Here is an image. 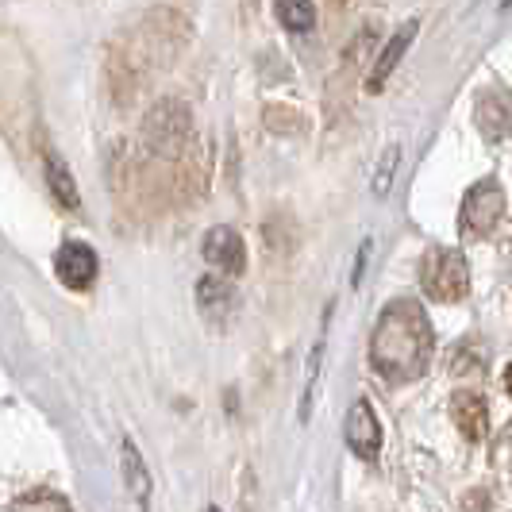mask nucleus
<instances>
[{"instance_id":"obj_6","label":"nucleus","mask_w":512,"mask_h":512,"mask_svg":"<svg viewBox=\"0 0 512 512\" xmlns=\"http://www.w3.org/2000/svg\"><path fill=\"white\" fill-rule=\"evenodd\" d=\"M343 436H347V447L359 455V459H378L382 455V424L374 409L366 401H355L347 409V424H343Z\"/></svg>"},{"instance_id":"obj_1","label":"nucleus","mask_w":512,"mask_h":512,"mask_svg":"<svg viewBox=\"0 0 512 512\" xmlns=\"http://www.w3.org/2000/svg\"><path fill=\"white\" fill-rule=\"evenodd\" d=\"M432 351H436V332L428 312L420 301H389L374 324V339H370V362L378 370V378L393 385L416 382L428 374L432 366Z\"/></svg>"},{"instance_id":"obj_2","label":"nucleus","mask_w":512,"mask_h":512,"mask_svg":"<svg viewBox=\"0 0 512 512\" xmlns=\"http://www.w3.org/2000/svg\"><path fill=\"white\" fill-rule=\"evenodd\" d=\"M420 278H424V289L432 301H443V305H455L470 293V266L459 251L451 247H432L424 255V266H420Z\"/></svg>"},{"instance_id":"obj_9","label":"nucleus","mask_w":512,"mask_h":512,"mask_svg":"<svg viewBox=\"0 0 512 512\" xmlns=\"http://www.w3.org/2000/svg\"><path fill=\"white\" fill-rule=\"evenodd\" d=\"M451 416H455V424L466 439H482L489 432V409L478 393H459L451 401Z\"/></svg>"},{"instance_id":"obj_10","label":"nucleus","mask_w":512,"mask_h":512,"mask_svg":"<svg viewBox=\"0 0 512 512\" xmlns=\"http://www.w3.org/2000/svg\"><path fill=\"white\" fill-rule=\"evenodd\" d=\"M197 297H201V312H205L208 320H216V324H224L228 312L235 308V297H231L228 282H220V278H201Z\"/></svg>"},{"instance_id":"obj_13","label":"nucleus","mask_w":512,"mask_h":512,"mask_svg":"<svg viewBox=\"0 0 512 512\" xmlns=\"http://www.w3.org/2000/svg\"><path fill=\"white\" fill-rule=\"evenodd\" d=\"M124 482H128L135 501H147V493H151V478H147V466H143V459H139V451H135V443H131V439H124Z\"/></svg>"},{"instance_id":"obj_15","label":"nucleus","mask_w":512,"mask_h":512,"mask_svg":"<svg viewBox=\"0 0 512 512\" xmlns=\"http://www.w3.org/2000/svg\"><path fill=\"white\" fill-rule=\"evenodd\" d=\"M16 509H70V501L58 493H31V497L16 501Z\"/></svg>"},{"instance_id":"obj_7","label":"nucleus","mask_w":512,"mask_h":512,"mask_svg":"<svg viewBox=\"0 0 512 512\" xmlns=\"http://www.w3.org/2000/svg\"><path fill=\"white\" fill-rule=\"evenodd\" d=\"M478 128L486 135L489 143H501L512 131V93L493 85L478 97Z\"/></svg>"},{"instance_id":"obj_8","label":"nucleus","mask_w":512,"mask_h":512,"mask_svg":"<svg viewBox=\"0 0 512 512\" xmlns=\"http://www.w3.org/2000/svg\"><path fill=\"white\" fill-rule=\"evenodd\" d=\"M416 31H420V20H405V24H401V31H397V35L389 39V47H385V51L378 54L374 70H370V77H366V89H370V93H382V89H385V81H389V74L397 70L401 54H405L412 47Z\"/></svg>"},{"instance_id":"obj_11","label":"nucleus","mask_w":512,"mask_h":512,"mask_svg":"<svg viewBox=\"0 0 512 512\" xmlns=\"http://www.w3.org/2000/svg\"><path fill=\"white\" fill-rule=\"evenodd\" d=\"M47 185H51V193L58 197V205L66 208V212H77V208H81V197H77L74 178H70L66 162H62L54 151H47Z\"/></svg>"},{"instance_id":"obj_3","label":"nucleus","mask_w":512,"mask_h":512,"mask_svg":"<svg viewBox=\"0 0 512 512\" xmlns=\"http://www.w3.org/2000/svg\"><path fill=\"white\" fill-rule=\"evenodd\" d=\"M505 216V193L493 178H482L478 185H470L466 201H462V231L466 235H489V231L501 224Z\"/></svg>"},{"instance_id":"obj_12","label":"nucleus","mask_w":512,"mask_h":512,"mask_svg":"<svg viewBox=\"0 0 512 512\" xmlns=\"http://www.w3.org/2000/svg\"><path fill=\"white\" fill-rule=\"evenodd\" d=\"M274 16H278V24L285 31H297V35H305L316 27V4L312 0H278L274 4Z\"/></svg>"},{"instance_id":"obj_5","label":"nucleus","mask_w":512,"mask_h":512,"mask_svg":"<svg viewBox=\"0 0 512 512\" xmlns=\"http://www.w3.org/2000/svg\"><path fill=\"white\" fill-rule=\"evenodd\" d=\"M205 262L212 270L228 274V278H239L247 270V247H243V235L235 228H212L205 235Z\"/></svg>"},{"instance_id":"obj_14","label":"nucleus","mask_w":512,"mask_h":512,"mask_svg":"<svg viewBox=\"0 0 512 512\" xmlns=\"http://www.w3.org/2000/svg\"><path fill=\"white\" fill-rule=\"evenodd\" d=\"M397 162H401V147H389L382 154V166H378V181H374V193L382 197L385 189H389V181H393V170H397Z\"/></svg>"},{"instance_id":"obj_16","label":"nucleus","mask_w":512,"mask_h":512,"mask_svg":"<svg viewBox=\"0 0 512 512\" xmlns=\"http://www.w3.org/2000/svg\"><path fill=\"white\" fill-rule=\"evenodd\" d=\"M505 389L512 393V362H509V370H505Z\"/></svg>"},{"instance_id":"obj_4","label":"nucleus","mask_w":512,"mask_h":512,"mask_svg":"<svg viewBox=\"0 0 512 512\" xmlns=\"http://www.w3.org/2000/svg\"><path fill=\"white\" fill-rule=\"evenodd\" d=\"M97 270H101V262L93 255V247H85V243H62L58 247V255H54V274H58V282L66 285V289H89V285L97 282Z\"/></svg>"}]
</instances>
